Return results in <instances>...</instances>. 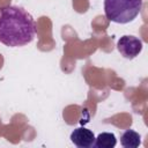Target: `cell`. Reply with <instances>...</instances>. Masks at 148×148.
I'll return each mask as SVG.
<instances>
[{"mask_svg": "<svg viewBox=\"0 0 148 148\" xmlns=\"http://www.w3.org/2000/svg\"><path fill=\"white\" fill-rule=\"evenodd\" d=\"M36 31V21L24 8L0 7V43L10 47L23 46L34 40Z\"/></svg>", "mask_w": 148, "mask_h": 148, "instance_id": "obj_1", "label": "cell"}, {"mask_svg": "<svg viewBox=\"0 0 148 148\" xmlns=\"http://www.w3.org/2000/svg\"><path fill=\"white\" fill-rule=\"evenodd\" d=\"M143 0H104V13L109 21L125 24L141 12Z\"/></svg>", "mask_w": 148, "mask_h": 148, "instance_id": "obj_2", "label": "cell"}, {"mask_svg": "<svg viewBox=\"0 0 148 148\" xmlns=\"http://www.w3.org/2000/svg\"><path fill=\"white\" fill-rule=\"evenodd\" d=\"M142 40L132 35H125L117 42V49L126 59H133L142 51Z\"/></svg>", "mask_w": 148, "mask_h": 148, "instance_id": "obj_3", "label": "cell"}, {"mask_svg": "<svg viewBox=\"0 0 148 148\" xmlns=\"http://www.w3.org/2000/svg\"><path fill=\"white\" fill-rule=\"evenodd\" d=\"M69 139L74 143V146H76L77 148H90L94 146V142H95V135L92 131L86 127L75 128L71 133Z\"/></svg>", "mask_w": 148, "mask_h": 148, "instance_id": "obj_4", "label": "cell"}, {"mask_svg": "<svg viewBox=\"0 0 148 148\" xmlns=\"http://www.w3.org/2000/svg\"><path fill=\"white\" fill-rule=\"evenodd\" d=\"M120 143L125 148H136L141 145V136L133 130L125 131L120 136Z\"/></svg>", "mask_w": 148, "mask_h": 148, "instance_id": "obj_5", "label": "cell"}, {"mask_svg": "<svg viewBox=\"0 0 148 148\" xmlns=\"http://www.w3.org/2000/svg\"><path fill=\"white\" fill-rule=\"evenodd\" d=\"M117 145L116 135L111 132H103L95 138L94 147L96 148H113Z\"/></svg>", "mask_w": 148, "mask_h": 148, "instance_id": "obj_6", "label": "cell"}]
</instances>
